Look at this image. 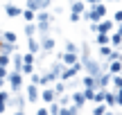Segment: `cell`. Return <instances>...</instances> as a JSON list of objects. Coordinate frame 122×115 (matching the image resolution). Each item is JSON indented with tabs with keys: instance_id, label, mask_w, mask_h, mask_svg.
<instances>
[{
	"instance_id": "obj_22",
	"label": "cell",
	"mask_w": 122,
	"mask_h": 115,
	"mask_svg": "<svg viewBox=\"0 0 122 115\" xmlns=\"http://www.w3.org/2000/svg\"><path fill=\"white\" fill-rule=\"evenodd\" d=\"M95 43H97V45H109V34H104V32H97Z\"/></svg>"
},
{
	"instance_id": "obj_18",
	"label": "cell",
	"mask_w": 122,
	"mask_h": 115,
	"mask_svg": "<svg viewBox=\"0 0 122 115\" xmlns=\"http://www.w3.org/2000/svg\"><path fill=\"white\" fill-rule=\"evenodd\" d=\"M79 84H81L84 88H95V77H91V75H84Z\"/></svg>"
},
{
	"instance_id": "obj_46",
	"label": "cell",
	"mask_w": 122,
	"mask_h": 115,
	"mask_svg": "<svg viewBox=\"0 0 122 115\" xmlns=\"http://www.w3.org/2000/svg\"><path fill=\"white\" fill-rule=\"evenodd\" d=\"M106 2H113V0H106ZM118 2H120V0H118Z\"/></svg>"
},
{
	"instance_id": "obj_23",
	"label": "cell",
	"mask_w": 122,
	"mask_h": 115,
	"mask_svg": "<svg viewBox=\"0 0 122 115\" xmlns=\"http://www.w3.org/2000/svg\"><path fill=\"white\" fill-rule=\"evenodd\" d=\"M61 70H63V63L57 61V63H52V68H50V72L54 75V79H59V75H61Z\"/></svg>"
},
{
	"instance_id": "obj_32",
	"label": "cell",
	"mask_w": 122,
	"mask_h": 115,
	"mask_svg": "<svg viewBox=\"0 0 122 115\" xmlns=\"http://www.w3.org/2000/svg\"><path fill=\"white\" fill-rule=\"evenodd\" d=\"M81 93H84V99L88 102V99H93V95H95V88H84Z\"/></svg>"
},
{
	"instance_id": "obj_11",
	"label": "cell",
	"mask_w": 122,
	"mask_h": 115,
	"mask_svg": "<svg viewBox=\"0 0 122 115\" xmlns=\"http://www.w3.org/2000/svg\"><path fill=\"white\" fill-rule=\"evenodd\" d=\"M97 32L111 34V32H113V20H104V18H102V20H97ZM97 32H95V34H97Z\"/></svg>"
},
{
	"instance_id": "obj_37",
	"label": "cell",
	"mask_w": 122,
	"mask_h": 115,
	"mask_svg": "<svg viewBox=\"0 0 122 115\" xmlns=\"http://www.w3.org/2000/svg\"><path fill=\"white\" fill-rule=\"evenodd\" d=\"M70 20H72V23H79V20H81V14H70Z\"/></svg>"
},
{
	"instance_id": "obj_26",
	"label": "cell",
	"mask_w": 122,
	"mask_h": 115,
	"mask_svg": "<svg viewBox=\"0 0 122 115\" xmlns=\"http://www.w3.org/2000/svg\"><path fill=\"white\" fill-rule=\"evenodd\" d=\"M34 34H36V23H25V36L30 38Z\"/></svg>"
},
{
	"instance_id": "obj_17",
	"label": "cell",
	"mask_w": 122,
	"mask_h": 115,
	"mask_svg": "<svg viewBox=\"0 0 122 115\" xmlns=\"http://www.w3.org/2000/svg\"><path fill=\"white\" fill-rule=\"evenodd\" d=\"M9 59H11V63H14V70L20 72V68H23V54H16V52H14Z\"/></svg>"
},
{
	"instance_id": "obj_13",
	"label": "cell",
	"mask_w": 122,
	"mask_h": 115,
	"mask_svg": "<svg viewBox=\"0 0 122 115\" xmlns=\"http://www.w3.org/2000/svg\"><path fill=\"white\" fill-rule=\"evenodd\" d=\"M70 102H72V104H75L77 108H81L84 104H86V99H84V93H81V90H77V93H72V95H70Z\"/></svg>"
},
{
	"instance_id": "obj_16",
	"label": "cell",
	"mask_w": 122,
	"mask_h": 115,
	"mask_svg": "<svg viewBox=\"0 0 122 115\" xmlns=\"http://www.w3.org/2000/svg\"><path fill=\"white\" fill-rule=\"evenodd\" d=\"M70 9H72V14H84L86 11V2H84V0H72Z\"/></svg>"
},
{
	"instance_id": "obj_33",
	"label": "cell",
	"mask_w": 122,
	"mask_h": 115,
	"mask_svg": "<svg viewBox=\"0 0 122 115\" xmlns=\"http://www.w3.org/2000/svg\"><path fill=\"white\" fill-rule=\"evenodd\" d=\"M7 99H9V90L0 88V104H7Z\"/></svg>"
},
{
	"instance_id": "obj_35",
	"label": "cell",
	"mask_w": 122,
	"mask_h": 115,
	"mask_svg": "<svg viewBox=\"0 0 122 115\" xmlns=\"http://www.w3.org/2000/svg\"><path fill=\"white\" fill-rule=\"evenodd\" d=\"M113 23H122V9H118V11L113 14Z\"/></svg>"
},
{
	"instance_id": "obj_15",
	"label": "cell",
	"mask_w": 122,
	"mask_h": 115,
	"mask_svg": "<svg viewBox=\"0 0 122 115\" xmlns=\"http://www.w3.org/2000/svg\"><path fill=\"white\" fill-rule=\"evenodd\" d=\"M27 52H32V54H39V52H41L39 41H36L34 36H30V38H27Z\"/></svg>"
},
{
	"instance_id": "obj_42",
	"label": "cell",
	"mask_w": 122,
	"mask_h": 115,
	"mask_svg": "<svg viewBox=\"0 0 122 115\" xmlns=\"http://www.w3.org/2000/svg\"><path fill=\"white\" fill-rule=\"evenodd\" d=\"M14 115H25V111H14Z\"/></svg>"
},
{
	"instance_id": "obj_6",
	"label": "cell",
	"mask_w": 122,
	"mask_h": 115,
	"mask_svg": "<svg viewBox=\"0 0 122 115\" xmlns=\"http://www.w3.org/2000/svg\"><path fill=\"white\" fill-rule=\"evenodd\" d=\"M52 0H27V9L32 11H41V9H48Z\"/></svg>"
},
{
	"instance_id": "obj_20",
	"label": "cell",
	"mask_w": 122,
	"mask_h": 115,
	"mask_svg": "<svg viewBox=\"0 0 122 115\" xmlns=\"http://www.w3.org/2000/svg\"><path fill=\"white\" fill-rule=\"evenodd\" d=\"M104 104L113 108V106H115V93H111V90H104Z\"/></svg>"
},
{
	"instance_id": "obj_24",
	"label": "cell",
	"mask_w": 122,
	"mask_h": 115,
	"mask_svg": "<svg viewBox=\"0 0 122 115\" xmlns=\"http://www.w3.org/2000/svg\"><path fill=\"white\" fill-rule=\"evenodd\" d=\"M111 84H113L115 93H118V90H122V77H120V75H111Z\"/></svg>"
},
{
	"instance_id": "obj_36",
	"label": "cell",
	"mask_w": 122,
	"mask_h": 115,
	"mask_svg": "<svg viewBox=\"0 0 122 115\" xmlns=\"http://www.w3.org/2000/svg\"><path fill=\"white\" fill-rule=\"evenodd\" d=\"M115 106H122V90L115 93Z\"/></svg>"
},
{
	"instance_id": "obj_30",
	"label": "cell",
	"mask_w": 122,
	"mask_h": 115,
	"mask_svg": "<svg viewBox=\"0 0 122 115\" xmlns=\"http://www.w3.org/2000/svg\"><path fill=\"white\" fill-rule=\"evenodd\" d=\"M2 41L5 43H16V34L14 32H2Z\"/></svg>"
},
{
	"instance_id": "obj_9",
	"label": "cell",
	"mask_w": 122,
	"mask_h": 115,
	"mask_svg": "<svg viewBox=\"0 0 122 115\" xmlns=\"http://www.w3.org/2000/svg\"><path fill=\"white\" fill-rule=\"evenodd\" d=\"M39 99H43L45 104H50V102H54V99H57V95H54V90L50 88V86H45V88L39 93Z\"/></svg>"
},
{
	"instance_id": "obj_43",
	"label": "cell",
	"mask_w": 122,
	"mask_h": 115,
	"mask_svg": "<svg viewBox=\"0 0 122 115\" xmlns=\"http://www.w3.org/2000/svg\"><path fill=\"white\" fill-rule=\"evenodd\" d=\"M104 115H118V113H113V111H106V113H104Z\"/></svg>"
},
{
	"instance_id": "obj_4",
	"label": "cell",
	"mask_w": 122,
	"mask_h": 115,
	"mask_svg": "<svg viewBox=\"0 0 122 115\" xmlns=\"http://www.w3.org/2000/svg\"><path fill=\"white\" fill-rule=\"evenodd\" d=\"M39 86L36 84H27V95H25V102H30V104H34V102H39Z\"/></svg>"
},
{
	"instance_id": "obj_47",
	"label": "cell",
	"mask_w": 122,
	"mask_h": 115,
	"mask_svg": "<svg viewBox=\"0 0 122 115\" xmlns=\"http://www.w3.org/2000/svg\"><path fill=\"white\" fill-rule=\"evenodd\" d=\"M120 77H122V70H120Z\"/></svg>"
},
{
	"instance_id": "obj_14",
	"label": "cell",
	"mask_w": 122,
	"mask_h": 115,
	"mask_svg": "<svg viewBox=\"0 0 122 115\" xmlns=\"http://www.w3.org/2000/svg\"><path fill=\"white\" fill-rule=\"evenodd\" d=\"M106 68H109V70H106L109 75H120V70H122V59H118V61H109V66H106Z\"/></svg>"
},
{
	"instance_id": "obj_19",
	"label": "cell",
	"mask_w": 122,
	"mask_h": 115,
	"mask_svg": "<svg viewBox=\"0 0 122 115\" xmlns=\"http://www.w3.org/2000/svg\"><path fill=\"white\" fill-rule=\"evenodd\" d=\"M59 115H79V108L75 106H61V111H59Z\"/></svg>"
},
{
	"instance_id": "obj_3",
	"label": "cell",
	"mask_w": 122,
	"mask_h": 115,
	"mask_svg": "<svg viewBox=\"0 0 122 115\" xmlns=\"http://www.w3.org/2000/svg\"><path fill=\"white\" fill-rule=\"evenodd\" d=\"M5 84H9V88H11V93H20L23 88V75L16 70L7 72V79H5Z\"/></svg>"
},
{
	"instance_id": "obj_29",
	"label": "cell",
	"mask_w": 122,
	"mask_h": 115,
	"mask_svg": "<svg viewBox=\"0 0 122 115\" xmlns=\"http://www.w3.org/2000/svg\"><path fill=\"white\" fill-rule=\"evenodd\" d=\"M106 111H109V108H106V104H104V102H100L95 108H93V115H104Z\"/></svg>"
},
{
	"instance_id": "obj_5",
	"label": "cell",
	"mask_w": 122,
	"mask_h": 115,
	"mask_svg": "<svg viewBox=\"0 0 122 115\" xmlns=\"http://www.w3.org/2000/svg\"><path fill=\"white\" fill-rule=\"evenodd\" d=\"M59 61L63 63V66H72V63L79 61V54L77 52H61L59 54Z\"/></svg>"
},
{
	"instance_id": "obj_28",
	"label": "cell",
	"mask_w": 122,
	"mask_h": 115,
	"mask_svg": "<svg viewBox=\"0 0 122 115\" xmlns=\"http://www.w3.org/2000/svg\"><path fill=\"white\" fill-rule=\"evenodd\" d=\"M59 111H61V106H59V102H57V99H54V102H50L48 113H50V115H59Z\"/></svg>"
},
{
	"instance_id": "obj_39",
	"label": "cell",
	"mask_w": 122,
	"mask_h": 115,
	"mask_svg": "<svg viewBox=\"0 0 122 115\" xmlns=\"http://www.w3.org/2000/svg\"><path fill=\"white\" fill-rule=\"evenodd\" d=\"M36 115H50V113H48V108H39V111H36Z\"/></svg>"
},
{
	"instance_id": "obj_34",
	"label": "cell",
	"mask_w": 122,
	"mask_h": 115,
	"mask_svg": "<svg viewBox=\"0 0 122 115\" xmlns=\"http://www.w3.org/2000/svg\"><path fill=\"white\" fill-rule=\"evenodd\" d=\"M77 50H79V48L72 43V41H68V43H66V52H77Z\"/></svg>"
},
{
	"instance_id": "obj_25",
	"label": "cell",
	"mask_w": 122,
	"mask_h": 115,
	"mask_svg": "<svg viewBox=\"0 0 122 115\" xmlns=\"http://www.w3.org/2000/svg\"><path fill=\"white\" fill-rule=\"evenodd\" d=\"M34 14H36V11H32V9H23L20 16L25 18V23H34Z\"/></svg>"
},
{
	"instance_id": "obj_2",
	"label": "cell",
	"mask_w": 122,
	"mask_h": 115,
	"mask_svg": "<svg viewBox=\"0 0 122 115\" xmlns=\"http://www.w3.org/2000/svg\"><path fill=\"white\" fill-rule=\"evenodd\" d=\"M81 70H84L81 61L72 63V66H63V70H61L59 79H61V81H70V79H75V77H77V75H79V72H81Z\"/></svg>"
},
{
	"instance_id": "obj_27",
	"label": "cell",
	"mask_w": 122,
	"mask_h": 115,
	"mask_svg": "<svg viewBox=\"0 0 122 115\" xmlns=\"http://www.w3.org/2000/svg\"><path fill=\"white\" fill-rule=\"evenodd\" d=\"M66 88H68V86H66L63 81H57L52 90H54V95H57V97H59V95H63V93H66Z\"/></svg>"
},
{
	"instance_id": "obj_31",
	"label": "cell",
	"mask_w": 122,
	"mask_h": 115,
	"mask_svg": "<svg viewBox=\"0 0 122 115\" xmlns=\"http://www.w3.org/2000/svg\"><path fill=\"white\" fill-rule=\"evenodd\" d=\"M111 50H113V48H111V45H100V57H109V54H111Z\"/></svg>"
},
{
	"instance_id": "obj_38",
	"label": "cell",
	"mask_w": 122,
	"mask_h": 115,
	"mask_svg": "<svg viewBox=\"0 0 122 115\" xmlns=\"http://www.w3.org/2000/svg\"><path fill=\"white\" fill-rule=\"evenodd\" d=\"M30 79H32V84H36V86H39V75H36V72H32V75H30Z\"/></svg>"
},
{
	"instance_id": "obj_8",
	"label": "cell",
	"mask_w": 122,
	"mask_h": 115,
	"mask_svg": "<svg viewBox=\"0 0 122 115\" xmlns=\"http://www.w3.org/2000/svg\"><path fill=\"white\" fill-rule=\"evenodd\" d=\"M7 104H9V106H14V108H16V111H23V106H25V97H23L20 93H16V95H14V97H11V95H9Z\"/></svg>"
},
{
	"instance_id": "obj_1",
	"label": "cell",
	"mask_w": 122,
	"mask_h": 115,
	"mask_svg": "<svg viewBox=\"0 0 122 115\" xmlns=\"http://www.w3.org/2000/svg\"><path fill=\"white\" fill-rule=\"evenodd\" d=\"M81 16L86 18V20H91V23H97V20H102V18L106 16V5H104V2L91 5V9H88V11H84Z\"/></svg>"
},
{
	"instance_id": "obj_40",
	"label": "cell",
	"mask_w": 122,
	"mask_h": 115,
	"mask_svg": "<svg viewBox=\"0 0 122 115\" xmlns=\"http://www.w3.org/2000/svg\"><path fill=\"white\" fill-rule=\"evenodd\" d=\"M84 2H88V5H97V2H102V0H84Z\"/></svg>"
},
{
	"instance_id": "obj_21",
	"label": "cell",
	"mask_w": 122,
	"mask_h": 115,
	"mask_svg": "<svg viewBox=\"0 0 122 115\" xmlns=\"http://www.w3.org/2000/svg\"><path fill=\"white\" fill-rule=\"evenodd\" d=\"M34 61H36V54H32V52L23 54V66H34Z\"/></svg>"
},
{
	"instance_id": "obj_41",
	"label": "cell",
	"mask_w": 122,
	"mask_h": 115,
	"mask_svg": "<svg viewBox=\"0 0 122 115\" xmlns=\"http://www.w3.org/2000/svg\"><path fill=\"white\" fill-rule=\"evenodd\" d=\"M118 34L122 36V23H118Z\"/></svg>"
},
{
	"instance_id": "obj_45",
	"label": "cell",
	"mask_w": 122,
	"mask_h": 115,
	"mask_svg": "<svg viewBox=\"0 0 122 115\" xmlns=\"http://www.w3.org/2000/svg\"><path fill=\"white\" fill-rule=\"evenodd\" d=\"M118 52H120V57H122V45H120V48H118Z\"/></svg>"
},
{
	"instance_id": "obj_44",
	"label": "cell",
	"mask_w": 122,
	"mask_h": 115,
	"mask_svg": "<svg viewBox=\"0 0 122 115\" xmlns=\"http://www.w3.org/2000/svg\"><path fill=\"white\" fill-rule=\"evenodd\" d=\"M2 86H5V79H0V88H2Z\"/></svg>"
},
{
	"instance_id": "obj_7",
	"label": "cell",
	"mask_w": 122,
	"mask_h": 115,
	"mask_svg": "<svg viewBox=\"0 0 122 115\" xmlns=\"http://www.w3.org/2000/svg\"><path fill=\"white\" fill-rule=\"evenodd\" d=\"M39 48H41V52H52L54 50V38L52 36H41V41H39Z\"/></svg>"
},
{
	"instance_id": "obj_12",
	"label": "cell",
	"mask_w": 122,
	"mask_h": 115,
	"mask_svg": "<svg viewBox=\"0 0 122 115\" xmlns=\"http://www.w3.org/2000/svg\"><path fill=\"white\" fill-rule=\"evenodd\" d=\"M54 81H57V79H54V75H52V72H43V75H39V86H43V88H45V86H50V84H54Z\"/></svg>"
},
{
	"instance_id": "obj_10",
	"label": "cell",
	"mask_w": 122,
	"mask_h": 115,
	"mask_svg": "<svg viewBox=\"0 0 122 115\" xmlns=\"http://www.w3.org/2000/svg\"><path fill=\"white\" fill-rule=\"evenodd\" d=\"M20 11H23V9L18 7V5H14V2H7V5H5V14H7L9 18H18V16H20Z\"/></svg>"
}]
</instances>
